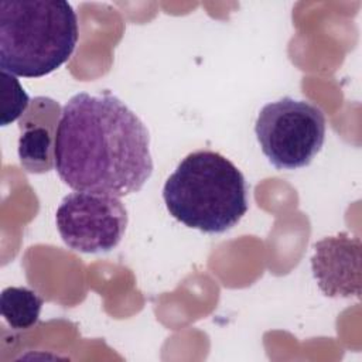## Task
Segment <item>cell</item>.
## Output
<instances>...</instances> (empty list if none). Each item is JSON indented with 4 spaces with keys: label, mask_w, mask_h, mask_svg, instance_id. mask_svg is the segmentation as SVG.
I'll return each mask as SVG.
<instances>
[{
    "label": "cell",
    "mask_w": 362,
    "mask_h": 362,
    "mask_svg": "<svg viewBox=\"0 0 362 362\" xmlns=\"http://www.w3.org/2000/svg\"><path fill=\"white\" fill-rule=\"evenodd\" d=\"M255 133L273 167L297 170L307 167L322 148L325 117L315 105L284 96L260 109Z\"/></svg>",
    "instance_id": "4"
},
{
    "label": "cell",
    "mask_w": 362,
    "mask_h": 362,
    "mask_svg": "<svg viewBox=\"0 0 362 362\" xmlns=\"http://www.w3.org/2000/svg\"><path fill=\"white\" fill-rule=\"evenodd\" d=\"M148 130L109 92H79L62 107L55 139V170L74 191L124 197L153 174Z\"/></svg>",
    "instance_id": "1"
},
{
    "label": "cell",
    "mask_w": 362,
    "mask_h": 362,
    "mask_svg": "<svg viewBox=\"0 0 362 362\" xmlns=\"http://www.w3.org/2000/svg\"><path fill=\"white\" fill-rule=\"evenodd\" d=\"M127 209L119 197L75 191L68 194L55 214L64 243L82 253L115 249L127 226Z\"/></svg>",
    "instance_id": "5"
},
{
    "label": "cell",
    "mask_w": 362,
    "mask_h": 362,
    "mask_svg": "<svg viewBox=\"0 0 362 362\" xmlns=\"http://www.w3.org/2000/svg\"><path fill=\"white\" fill-rule=\"evenodd\" d=\"M78 17L64 0L0 3V66L14 76L41 78L72 55Z\"/></svg>",
    "instance_id": "3"
},
{
    "label": "cell",
    "mask_w": 362,
    "mask_h": 362,
    "mask_svg": "<svg viewBox=\"0 0 362 362\" xmlns=\"http://www.w3.org/2000/svg\"><path fill=\"white\" fill-rule=\"evenodd\" d=\"M1 126H7L23 116L31 100L14 75L1 71Z\"/></svg>",
    "instance_id": "9"
},
{
    "label": "cell",
    "mask_w": 362,
    "mask_h": 362,
    "mask_svg": "<svg viewBox=\"0 0 362 362\" xmlns=\"http://www.w3.org/2000/svg\"><path fill=\"white\" fill-rule=\"evenodd\" d=\"M249 187L240 170L222 154L197 150L167 178L163 199L170 215L204 233H223L247 212Z\"/></svg>",
    "instance_id": "2"
},
{
    "label": "cell",
    "mask_w": 362,
    "mask_h": 362,
    "mask_svg": "<svg viewBox=\"0 0 362 362\" xmlns=\"http://www.w3.org/2000/svg\"><path fill=\"white\" fill-rule=\"evenodd\" d=\"M313 274L328 297L361 296V240L341 232L314 245Z\"/></svg>",
    "instance_id": "6"
},
{
    "label": "cell",
    "mask_w": 362,
    "mask_h": 362,
    "mask_svg": "<svg viewBox=\"0 0 362 362\" xmlns=\"http://www.w3.org/2000/svg\"><path fill=\"white\" fill-rule=\"evenodd\" d=\"M42 297L28 287H6L0 296L1 317L13 329H30L40 318Z\"/></svg>",
    "instance_id": "8"
},
{
    "label": "cell",
    "mask_w": 362,
    "mask_h": 362,
    "mask_svg": "<svg viewBox=\"0 0 362 362\" xmlns=\"http://www.w3.org/2000/svg\"><path fill=\"white\" fill-rule=\"evenodd\" d=\"M61 106L51 98H34L18 120V158L31 174H44L55 167V139Z\"/></svg>",
    "instance_id": "7"
}]
</instances>
